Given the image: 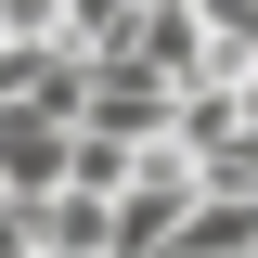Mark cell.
<instances>
[{"label":"cell","instance_id":"3957f363","mask_svg":"<svg viewBox=\"0 0 258 258\" xmlns=\"http://www.w3.org/2000/svg\"><path fill=\"white\" fill-rule=\"evenodd\" d=\"M64 26V0H0V39H52Z\"/></svg>","mask_w":258,"mask_h":258},{"label":"cell","instance_id":"7a4b0ae2","mask_svg":"<svg viewBox=\"0 0 258 258\" xmlns=\"http://www.w3.org/2000/svg\"><path fill=\"white\" fill-rule=\"evenodd\" d=\"M64 129L78 116H52V103H0V194H52L64 181Z\"/></svg>","mask_w":258,"mask_h":258},{"label":"cell","instance_id":"6da1fadb","mask_svg":"<svg viewBox=\"0 0 258 258\" xmlns=\"http://www.w3.org/2000/svg\"><path fill=\"white\" fill-rule=\"evenodd\" d=\"M78 116H91V129H116V142H155V129H168V78H155L142 52H91Z\"/></svg>","mask_w":258,"mask_h":258},{"label":"cell","instance_id":"277c9868","mask_svg":"<svg viewBox=\"0 0 258 258\" xmlns=\"http://www.w3.org/2000/svg\"><path fill=\"white\" fill-rule=\"evenodd\" d=\"M232 103H245V116H258V64H232Z\"/></svg>","mask_w":258,"mask_h":258}]
</instances>
